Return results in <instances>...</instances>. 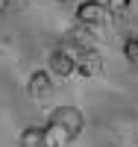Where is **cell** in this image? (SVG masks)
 <instances>
[{
	"instance_id": "7a4b0ae2",
	"label": "cell",
	"mask_w": 138,
	"mask_h": 147,
	"mask_svg": "<svg viewBox=\"0 0 138 147\" xmlns=\"http://www.w3.org/2000/svg\"><path fill=\"white\" fill-rule=\"evenodd\" d=\"M50 121L68 127L73 136H79L82 127H85V118H82V112H79L77 106H59V109H53V112H50Z\"/></svg>"
},
{
	"instance_id": "3957f363",
	"label": "cell",
	"mask_w": 138,
	"mask_h": 147,
	"mask_svg": "<svg viewBox=\"0 0 138 147\" xmlns=\"http://www.w3.org/2000/svg\"><path fill=\"white\" fill-rule=\"evenodd\" d=\"M27 91L35 103H44L47 97H53V80H50V71H32V77L27 82Z\"/></svg>"
},
{
	"instance_id": "277c9868",
	"label": "cell",
	"mask_w": 138,
	"mask_h": 147,
	"mask_svg": "<svg viewBox=\"0 0 138 147\" xmlns=\"http://www.w3.org/2000/svg\"><path fill=\"white\" fill-rule=\"evenodd\" d=\"M100 71H103V56H100L94 47L79 50V56H77V74L79 77H97Z\"/></svg>"
},
{
	"instance_id": "8992f818",
	"label": "cell",
	"mask_w": 138,
	"mask_h": 147,
	"mask_svg": "<svg viewBox=\"0 0 138 147\" xmlns=\"http://www.w3.org/2000/svg\"><path fill=\"white\" fill-rule=\"evenodd\" d=\"M73 138H77V136H73L68 127L56 124V121H47V127H44V141H47V147H68Z\"/></svg>"
},
{
	"instance_id": "30bf717a",
	"label": "cell",
	"mask_w": 138,
	"mask_h": 147,
	"mask_svg": "<svg viewBox=\"0 0 138 147\" xmlns=\"http://www.w3.org/2000/svg\"><path fill=\"white\" fill-rule=\"evenodd\" d=\"M62 3H77V0H62Z\"/></svg>"
},
{
	"instance_id": "ba28073f",
	"label": "cell",
	"mask_w": 138,
	"mask_h": 147,
	"mask_svg": "<svg viewBox=\"0 0 138 147\" xmlns=\"http://www.w3.org/2000/svg\"><path fill=\"white\" fill-rule=\"evenodd\" d=\"M123 56H127V62L132 68H138V35H129L123 41Z\"/></svg>"
},
{
	"instance_id": "52a82bcc",
	"label": "cell",
	"mask_w": 138,
	"mask_h": 147,
	"mask_svg": "<svg viewBox=\"0 0 138 147\" xmlns=\"http://www.w3.org/2000/svg\"><path fill=\"white\" fill-rule=\"evenodd\" d=\"M18 147H47L44 141V127H27L18 138Z\"/></svg>"
},
{
	"instance_id": "6da1fadb",
	"label": "cell",
	"mask_w": 138,
	"mask_h": 147,
	"mask_svg": "<svg viewBox=\"0 0 138 147\" xmlns=\"http://www.w3.org/2000/svg\"><path fill=\"white\" fill-rule=\"evenodd\" d=\"M109 18V6L100 3V0H82V3L77 6V24L79 27H85L88 32L100 30Z\"/></svg>"
},
{
	"instance_id": "9c48e42d",
	"label": "cell",
	"mask_w": 138,
	"mask_h": 147,
	"mask_svg": "<svg viewBox=\"0 0 138 147\" xmlns=\"http://www.w3.org/2000/svg\"><path fill=\"white\" fill-rule=\"evenodd\" d=\"M109 3V12H127L132 0H106Z\"/></svg>"
},
{
	"instance_id": "5b68a950",
	"label": "cell",
	"mask_w": 138,
	"mask_h": 147,
	"mask_svg": "<svg viewBox=\"0 0 138 147\" xmlns=\"http://www.w3.org/2000/svg\"><path fill=\"white\" fill-rule=\"evenodd\" d=\"M50 74H56V77L68 80L77 74V59H73L68 50H53L50 53Z\"/></svg>"
}]
</instances>
